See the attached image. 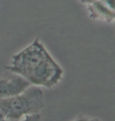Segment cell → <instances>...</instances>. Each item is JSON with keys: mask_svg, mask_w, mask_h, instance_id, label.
Segmentation results:
<instances>
[{"mask_svg": "<svg viewBox=\"0 0 115 121\" xmlns=\"http://www.w3.org/2000/svg\"><path fill=\"white\" fill-rule=\"evenodd\" d=\"M6 69L39 87H54L63 76V69L38 38L13 54Z\"/></svg>", "mask_w": 115, "mask_h": 121, "instance_id": "1", "label": "cell"}, {"mask_svg": "<svg viewBox=\"0 0 115 121\" xmlns=\"http://www.w3.org/2000/svg\"><path fill=\"white\" fill-rule=\"evenodd\" d=\"M44 105L42 88L31 85L18 95L0 98V121H19L27 115L40 113Z\"/></svg>", "mask_w": 115, "mask_h": 121, "instance_id": "2", "label": "cell"}, {"mask_svg": "<svg viewBox=\"0 0 115 121\" xmlns=\"http://www.w3.org/2000/svg\"><path fill=\"white\" fill-rule=\"evenodd\" d=\"M32 85L18 74L9 72L0 78V98H6L23 93Z\"/></svg>", "mask_w": 115, "mask_h": 121, "instance_id": "3", "label": "cell"}, {"mask_svg": "<svg viewBox=\"0 0 115 121\" xmlns=\"http://www.w3.org/2000/svg\"><path fill=\"white\" fill-rule=\"evenodd\" d=\"M86 6L90 18L107 24H114L115 13L107 9L99 0H96Z\"/></svg>", "mask_w": 115, "mask_h": 121, "instance_id": "4", "label": "cell"}, {"mask_svg": "<svg viewBox=\"0 0 115 121\" xmlns=\"http://www.w3.org/2000/svg\"><path fill=\"white\" fill-rule=\"evenodd\" d=\"M107 9L115 13V0H99Z\"/></svg>", "mask_w": 115, "mask_h": 121, "instance_id": "5", "label": "cell"}, {"mask_svg": "<svg viewBox=\"0 0 115 121\" xmlns=\"http://www.w3.org/2000/svg\"><path fill=\"white\" fill-rule=\"evenodd\" d=\"M40 114L39 113H34V114H30L25 116L22 119L19 121H40Z\"/></svg>", "mask_w": 115, "mask_h": 121, "instance_id": "6", "label": "cell"}, {"mask_svg": "<svg viewBox=\"0 0 115 121\" xmlns=\"http://www.w3.org/2000/svg\"><path fill=\"white\" fill-rule=\"evenodd\" d=\"M79 1L82 4H85V6H87V5L92 3V2H94L95 1H96V0H79Z\"/></svg>", "mask_w": 115, "mask_h": 121, "instance_id": "7", "label": "cell"}, {"mask_svg": "<svg viewBox=\"0 0 115 121\" xmlns=\"http://www.w3.org/2000/svg\"><path fill=\"white\" fill-rule=\"evenodd\" d=\"M85 121H99L96 119H85Z\"/></svg>", "mask_w": 115, "mask_h": 121, "instance_id": "8", "label": "cell"}, {"mask_svg": "<svg viewBox=\"0 0 115 121\" xmlns=\"http://www.w3.org/2000/svg\"><path fill=\"white\" fill-rule=\"evenodd\" d=\"M85 118H80V119L77 120L75 121H85Z\"/></svg>", "mask_w": 115, "mask_h": 121, "instance_id": "9", "label": "cell"}, {"mask_svg": "<svg viewBox=\"0 0 115 121\" xmlns=\"http://www.w3.org/2000/svg\"><path fill=\"white\" fill-rule=\"evenodd\" d=\"M114 28H115V22H114Z\"/></svg>", "mask_w": 115, "mask_h": 121, "instance_id": "10", "label": "cell"}]
</instances>
